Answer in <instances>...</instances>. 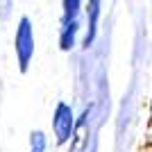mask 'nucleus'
<instances>
[{"instance_id":"1","label":"nucleus","mask_w":152,"mask_h":152,"mask_svg":"<svg viewBox=\"0 0 152 152\" xmlns=\"http://www.w3.org/2000/svg\"><path fill=\"white\" fill-rule=\"evenodd\" d=\"M14 50H16V61H18V70L20 73H27L30 68V61L34 57V30H32V23L27 16L18 20V27H16V37H14Z\"/></svg>"},{"instance_id":"2","label":"nucleus","mask_w":152,"mask_h":152,"mask_svg":"<svg viewBox=\"0 0 152 152\" xmlns=\"http://www.w3.org/2000/svg\"><path fill=\"white\" fill-rule=\"evenodd\" d=\"M52 132H55V141L57 145L68 143L73 132H75V116H73V109L66 102H57L55 107V114H52Z\"/></svg>"},{"instance_id":"3","label":"nucleus","mask_w":152,"mask_h":152,"mask_svg":"<svg viewBox=\"0 0 152 152\" xmlns=\"http://www.w3.org/2000/svg\"><path fill=\"white\" fill-rule=\"evenodd\" d=\"M98 20H100V0H89L86 5V34H84L82 45L89 50L98 37Z\"/></svg>"},{"instance_id":"4","label":"nucleus","mask_w":152,"mask_h":152,"mask_svg":"<svg viewBox=\"0 0 152 152\" xmlns=\"http://www.w3.org/2000/svg\"><path fill=\"white\" fill-rule=\"evenodd\" d=\"M77 32H80V18H77V20H70V23H61V32H59V48H61L64 52L73 50Z\"/></svg>"},{"instance_id":"5","label":"nucleus","mask_w":152,"mask_h":152,"mask_svg":"<svg viewBox=\"0 0 152 152\" xmlns=\"http://www.w3.org/2000/svg\"><path fill=\"white\" fill-rule=\"evenodd\" d=\"M61 23H70V20L80 18V9H82V0H64L61 2Z\"/></svg>"},{"instance_id":"6","label":"nucleus","mask_w":152,"mask_h":152,"mask_svg":"<svg viewBox=\"0 0 152 152\" xmlns=\"http://www.w3.org/2000/svg\"><path fill=\"white\" fill-rule=\"evenodd\" d=\"M45 145H48L45 134L41 132V129H32V134H30V152H45Z\"/></svg>"},{"instance_id":"7","label":"nucleus","mask_w":152,"mask_h":152,"mask_svg":"<svg viewBox=\"0 0 152 152\" xmlns=\"http://www.w3.org/2000/svg\"><path fill=\"white\" fill-rule=\"evenodd\" d=\"M12 9H14V0H0V20H2V23L9 20Z\"/></svg>"},{"instance_id":"8","label":"nucleus","mask_w":152,"mask_h":152,"mask_svg":"<svg viewBox=\"0 0 152 152\" xmlns=\"http://www.w3.org/2000/svg\"><path fill=\"white\" fill-rule=\"evenodd\" d=\"M150 109H152V102H150Z\"/></svg>"}]
</instances>
